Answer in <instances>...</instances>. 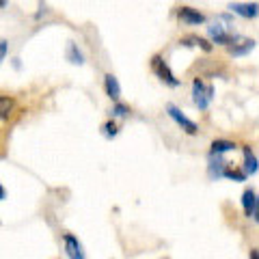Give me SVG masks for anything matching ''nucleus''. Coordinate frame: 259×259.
<instances>
[{
	"instance_id": "obj_22",
	"label": "nucleus",
	"mask_w": 259,
	"mask_h": 259,
	"mask_svg": "<svg viewBox=\"0 0 259 259\" xmlns=\"http://www.w3.org/2000/svg\"><path fill=\"white\" fill-rule=\"evenodd\" d=\"M5 197H7V190H5V186H3V184H0V201H3Z\"/></svg>"
},
{
	"instance_id": "obj_5",
	"label": "nucleus",
	"mask_w": 259,
	"mask_h": 259,
	"mask_svg": "<svg viewBox=\"0 0 259 259\" xmlns=\"http://www.w3.org/2000/svg\"><path fill=\"white\" fill-rule=\"evenodd\" d=\"M177 18L186 26H201V24H205V15L199 9H194V7H180L177 9Z\"/></svg>"
},
{
	"instance_id": "obj_13",
	"label": "nucleus",
	"mask_w": 259,
	"mask_h": 259,
	"mask_svg": "<svg viewBox=\"0 0 259 259\" xmlns=\"http://www.w3.org/2000/svg\"><path fill=\"white\" fill-rule=\"evenodd\" d=\"M225 164L227 162L221 156H209V164H207V175L209 180H221L223 171H225Z\"/></svg>"
},
{
	"instance_id": "obj_4",
	"label": "nucleus",
	"mask_w": 259,
	"mask_h": 259,
	"mask_svg": "<svg viewBox=\"0 0 259 259\" xmlns=\"http://www.w3.org/2000/svg\"><path fill=\"white\" fill-rule=\"evenodd\" d=\"M166 115L171 117V119L175 121V123L184 130L186 134H190V136H197V134H199V125L194 123V121H192L190 117H186L184 112L175 106V104H168V106H166Z\"/></svg>"
},
{
	"instance_id": "obj_21",
	"label": "nucleus",
	"mask_w": 259,
	"mask_h": 259,
	"mask_svg": "<svg viewBox=\"0 0 259 259\" xmlns=\"http://www.w3.org/2000/svg\"><path fill=\"white\" fill-rule=\"evenodd\" d=\"M253 218H255V223L259 225V197H257V203H255V209H253Z\"/></svg>"
},
{
	"instance_id": "obj_12",
	"label": "nucleus",
	"mask_w": 259,
	"mask_h": 259,
	"mask_svg": "<svg viewBox=\"0 0 259 259\" xmlns=\"http://www.w3.org/2000/svg\"><path fill=\"white\" fill-rule=\"evenodd\" d=\"M255 203H257V192L253 188H246L244 192H242V212H244L246 218L253 216Z\"/></svg>"
},
{
	"instance_id": "obj_18",
	"label": "nucleus",
	"mask_w": 259,
	"mask_h": 259,
	"mask_svg": "<svg viewBox=\"0 0 259 259\" xmlns=\"http://www.w3.org/2000/svg\"><path fill=\"white\" fill-rule=\"evenodd\" d=\"M112 117H115V119H125L127 115H130V112H132V110H130V106H125V104H121L119 100L115 102V106H112Z\"/></svg>"
},
{
	"instance_id": "obj_14",
	"label": "nucleus",
	"mask_w": 259,
	"mask_h": 259,
	"mask_svg": "<svg viewBox=\"0 0 259 259\" xmlns=\"http://www.w3.org/2000/svg\"><path fill=\"white\" fill-rule=\"evenodd\" d=\"M15 112V100L11 95H0V121H9Z\"/></svg>"
},
{
	"instance_id": "obj_17",
	"label": "nucleus",
	"mask_w": 259,
	"mask_h": 259,
	"mask_svg": "<svg viewBox=\"0 0 259 259\" xmlns=\"http://www.w3.org/2000/svg\"><path fill=\"white\" fill-rule=\"evenodd\" d=\"M180 44H184V46H199L201 50H205V52H209L214 48V44L212 41H207V39H203V37H197V35H188V37H184Z\"/></svg>"
},
{
	"instance_id": "obj_15",
	"label": "nucleus",
	"mask_w": 259,
	"mask_h": 259,
	"mask_svg": "<svg viewBox=\"0 0 259 259\" xmlns=\"http://www.w3.org/2000/svg\"><path fill=\"white\" fill-rule=\"evenodd\" d=\"M223 177L225 180H231V182H246V171L244 168H238V166H231L229 162L225 164V171H223Z\"/></svg>"
},
{
	"instance_id": "obj_9",
	"label": "nucleus",
	"mask_w": 259,
	"mask_h": 259,
	"mask_svg": "<svg viewBox=\"0 0 259 259\" xmlns=\"http://www.w3.org/2000/svg\"><path fill=\"white\" fill-rule=\"evenodd\" d=\"M227 48H229V56L238 59V56H246L248 52H253L255 50V41H253V39H242L240 44L236 41V44H231Z\"/></svg>"
},
{
	"instance_id": "obj_8",
	"label": "nucleus",
	"mask_w": 259,
	"mask_h": 259,
	"mask_svg": "<svg viewBox=\"0 0 259 259\" xmlns=\"http://www.w3.org/2000/svg\"><path fill=\"white\" fill-rule=\"evenodd\" d=\"M104 91H106V95L110 97L112 102H117L121 97V84L115 74H106L104 76Z\"/></svg>"
},
{
	"instance_id": "obj_2",
	"label": "nucleus",
	"mask_w": 259,
	"mask_h": 259,
	"mask_svg": "<svg viewBox=\"0 0 259 259\" xmlns=\"http://www.w3.org/2000/svg\"><path fill=\"white\" fill-rule=\"evenodd\" d=\"M151 71H153V76H156L158 80H162V82L168 84L171 89H177L182 84V80L173 74V69L168 67V63L164 61V56H160V54H156L151 59Z\"/></svg>"
},
{
	"instance_id": "obj_20",
	"label": "nucleus",
	"mask_w": 259,
	"mask_h": 259,
	"mask_svg": "<svg viewBox=\"0 0 259 259\" xmlns=\"http://www.w3.org/2000/svg\"><path fill=\"white\" fill-rule=\"evenodd\" d=\"M7 54H9V41H7V39H0V63L7 59Z\"/></svg>"
},
{
	"instance_id": "obj_16",
	"label": "nucleus",
	"mask_w": 259,
	"mask_h": 259,
	"mask_svg": "<svg viewBox=\"0 0 259 259\" xmlns=\"http://www.w3.org/2000/svg\"><path fill=\"white\" fill-rule=\"evenodd\" d=\"M65 56H67V61H69L71 65H84V54H82V50L78 48L76 41H69V44H67V52H65Z\"/></svg>"
},
{
	"instance_id": "obj_6",
	"label": "nucleus",
	"mask_w": 259,
	"mask_h": 259,
	"mask_svg": "<svg viewBox=\"0 0 259 259\" xmlns=\"http://www.w3.org/2000/svg\"><path fill=\"white\" fill-rule=\"evenodd\" d=\"M63 248L69 259H84V248L74 233H63Z\"/></svg>"
},
{
	"instance_id": "obj_19",
	"label": "nucleus",
	"mask_w": 259,
	"mask_h": 259,
	"mask_svg": "<svg viewBox=\"0 0 259 259\" xmlns=\"http://www.w3.org/2000/svg\"><path fill=\"white\" fill-rule=\"evenodd\" d=\"M102 134L106 136V139H115V136L119 134V125H117L115 121L110 119V121H106V123L102 125Z\"/></svg>"
},
{
	"instance_id": "obj_7",
	"label": "nucleus",
	"mask_w": 259,
	"mask_h": 259,
	"mask_svg": "<svg viewBox=\"0 0 259 259\" xmlns=\"http://www.w3.org/2000/svg\"><path fill=\"white\" fill-rule=\"evenodd\" d=\"M227 9L244 20H255L259 15V3H231Z\"/></svg>"
},
{
	"instance_id": "obj_11",
	"label": "nucleus",
	"mask_w": 259,
	"mask_h": 259,
	"mask_svg": "<svg viewBox=\"0 0 259 259\" xmlns=\"http://www.w3.org/2000/svg\"><path fill=\"white\" fill-rule=\"evenodd\" d=\"M238 145L233 141H227V139H218L214 141L212 145H209V156H223V153L227 151H236Z\"/></svg>"
},
{
	"instance_id": "obj_23",
	"label": "nucleus",
	"mask_w": 259,
	"mask_h": 259,
	"mask_svg": "<svg viewBox=\"0 0 259 259\" xmlns=\"http://www.w3.org/2000/svg\"><path fill=\"white\" fill-rule=\"evenodd\" d=\"M248 257H253V259H259V250H250Z\"/></svg>"
},
{
	"instance_id": "obj_1",
	"label": "nucleus",
	"mask_w": 259,
	"mask_h": 259,
	"mask_svg": "<svg viewBox=\"0 0 259 259\" xmlns=\"http://www.w3.org/2000/svg\"><path fill=\"white\" fill-rule=\"evenodd\" d=\"M214 84H207L203 82L201 78H194L192 80V102L194 106H197L199 110H207L209 104L214 102Z\"/></svg>"
},
{
	"instance_id": "obj_10",
	"label": "nucleus",
	"mask_w": 259,
	"mask_h": 259,
	"mask_svg": "<svg viewBox=\"0 0 259 259\" xmlns=\"http://www.w3.org/2000/svg\"><path fill=\"white\" fill-rule=\"evenodd\" d=\"M242 156H244V164H242V168L246 171V175H255L259 171V160L255 156V151L250 147H242Z\"/></svg>"
},
{
	"instance_id": "obj_3",
	"label": "nucleus",
	"mask_w": 259,
	"mask_h": 259,
	"mask_svg": "<svg viewBox=\"0 0 259 259\" xmlns=\"http://www.w3.org/2000/svg\"><path fill=\"white\" fill-rule=\"evenodd\" d=\"M207 37H209V41L216 44V46H231L240 39L227 26H223V24H212V26H207Z\"/></svg>"
}]
</instances>
